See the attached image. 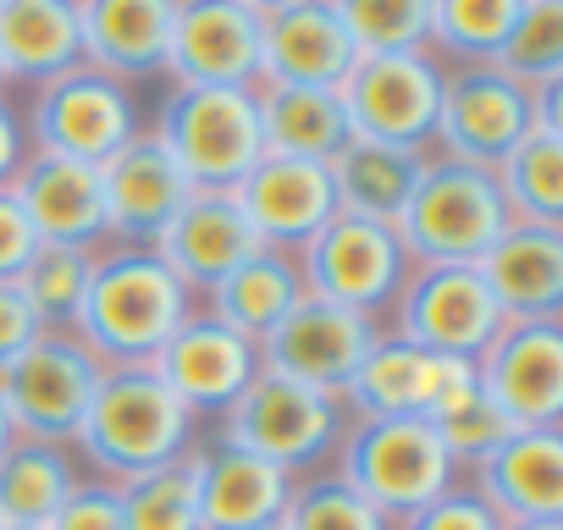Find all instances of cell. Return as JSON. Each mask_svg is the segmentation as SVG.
I'll return each instance as SVG.
<instances>
[{"instance_id": "cell-1", "label": "cell", "mask_w": 563, "mask_h": 530, "mask_svg": "<svg viewBox=\"0 0 563 530\" xmlns=\"http://www.w3.org/2000/svg\"><path fill=\"white\" fill-rule=\"evenodd\" d=\"M194 310L199 299L166 272L155 249L106 243L95 254V283L73 332L100 365H150Z\"/></svg>"}, {"instance_id": "cell-2", "label": "cell", "mask_w": 563, "mask_h": 530, "mask_svg": "<svg viewBox=\"0 0 563 530\" xmlns=\"http://www.w3.org/2000/svg\"><path fill=\"white\" fill-rule=\"evenodd\" d=\"M199 448V420L172 398V387L150 365H106L89 415L73 431V453L95 470V481H133Z\"/></svg>"}, {"instance_id": "cell-3", "label": "cell", "mask_w": 563, "mask_h": 530, "mask_svg": "<svg viewBox=\"0 0 563 530\" xmlns=\"http://www.w3.org/2000/svg\"><path fill=\"white\" fill-rule=\"evenodd\" d=\"M343 431H349L343 398L299 387V382L271 376V371H260L243 387V398L216 420V442L243 448V453H254L276 470H288L294 481L316 475L338 453Z\"/></svg>"}, {"instance_id": "cell-4", "label": "cell", "mask_w": 563, "mask_h": 530, "mask_svg": "<svg viewBox=\"0 0 563 530\" xmlns=\"http://www.w3.org/2000/svg\"><path fill=\"white\" fill-rule=\"evenodd\" d=\"M409 265H475L503 232H508V205L492 183V172L426 155V172L393 221Z\"/></svg>"}, {"instance_id": "cell-5", "label": "cell", "mask_w": 563, "mask_h": 530, "mask_svg": "<svg viewBox=\"0 0 563 530\" xmlns=\"http://www.w3.org/2000/svg\"><path fill=\"white\" fill-rule=\"evenodd\" d=\"M150 133L177 161L188 188H238L249 177V166L265 155L254 89H177V84H166Z\"/></svg>"}, {"instance_id": "cell-6", "label": "cell", "mask_w": 563, "mask_h": 530, "mask_svg": "<svg viewBox=\"0 0 563 530\" xmlns=\"http://www.w3.org/2000/svg\"><path fill=\"white\" fill-rule=\"evenodd\" d=\"M338 475L393 525L459 486V470L431 420H349Z\"/></svg>"}, {"instance_id": "cell-7", "label": "cell", "mask_w": 563, "mask_h": 530, "mask_svg": "<svg viewBox=\"0 0 563 530\" xmlns=\"http://www.w3.org/2000/svg\"><path fill=\"white\" fill-rule=\"evenodd\" d=\"M29 150L34 155H62V161H84V166H106L122 144H133L144 133L139 117V95L95 67H73L40 89H29Z\"/></svg>"}, {"instance_id": "cell-8", "label": "cell", "mask_w": 563, "mask_h": 530, "mask_svg": "<svg viewBox=\"0 0 563 530\" xmlns=\"http://www.w3.org/2000/svg\"><path fill=\"white\" fill-rule=\"evenodd\" d=\"M294 260L310 299H327L376 321H387L398 288L415 272L398 232L387 221H360V216H332Z\"/></svg>"}, {"instance_id": "cell-9", "label": "cell", "mask_w": 563, "mask_h": 530, "mask_svg": "<svg viewBox=\"0 0 563 530\" xmlns=\"http://www.w3.org/2000/svg\"><path fill=\"white\" fill-rule=\"evenodd\" d=\"M100 376H106V365L89 354V343L78 332L45 327L7 371H0V404H7L18 437L73 448V431L89 415Z\"/></svg>"}, {"instance_id": "cell-10", "label": "cell", "mask_w": 563, "mask_h": 530, "mask_svg": "<svg viewBox=\"0 0 563 530\" xmlns=\"http://www.w3.org/2000/svg\"><path fill=\"white\" fill-rule=\"evenodd\" d=\"M442 78H448V67H442L431 51L360 56L354 73L338 84L354 139L404 144V150H431L437 106H442Z\"/></svg>"}, {"instance_id": "cell-11", "label": "cell", "mask_w": 563, "mask_h": 530, "mask_svg": "<svg viewBox=\"0 0 563 530\" xmlns=\"http://www.w3.org/2000/svg\"><path fill=\"white\" fill-rule=\"evenodd\" d=\"M382 327H387L393 338L415 343V349L453 354V360H475V354L497 338L503 310H497V299L486 294V283H481L475 265H415Z\"/></svg>"}, {"instance_id": "cell-12", "label": "cell", "mask_w": 563, "mask_h": 530, "mask_svg": "<svg viewBox=\"0 0 563 530\" xmlns=\"http://www.w3.org/2000/svg\"><path fill=\"white\" fill-rule=\"evenodd\" d=\"M530 133H536V122H530V89L525 84H514L492 62H481V67H448L442 106H437V133H431V155L492 172Z\"/></svg>"}, {"instance_id": "cell-13", "label": "cell", "mask_w": 563, "mask_h": 530, "mask_svg": "<svg viewBox=\"0 0 563 530\" xmlns=\"http://www.w3.org/2000/svg\"><path fill=\"white\" fill-rule=\"evenodd\" d=\"M382 332L387 327L376 316H360V310H343V305L305 294L288 316H282V327L260 343V371L343 398L354 371L365 365V354L382 343Z\"/></svg>"}, {"instance_id": "cell-14", "label": "cell", "mask_w": 563, "mask_h": 530, "mask_svg": "<svg viewBox=\"0 0 563 530\" xmlns=\"http://www.w3.org/2000/svg\"><path fill=\"white\" fill-rule=\"evenodd\" d=\"M464 393H475V360L431 354L382 332V343L354 371L343 409L349 420H437Z\"/></svg>"}, {"instance_id": "cell-15", "label": "cell", "mask_w": 563, "mask_h": 530, "mask_svg": "<svg viewBox=\"0 0 563 530\" xmlns=\"http://www.w3.org/2000/svg\"><path fill=\"white\" fill-rule=\"evenodd\" d=\"M481 393L508 415L514 431L563 426V327L552 321H503L497 338L475 354Z\"/></svg>"}, {"instance_id": "cell-16", "label": "cell", "mask_w": 563, "mask_h": 530, "mask_svg": "<svg viewBox=\"0 0 563 530\" xmlns=\"http://www.w3.org/2000/svg\"><path fill=\"white\" fill-rule=\"evenodd\" d=\"M161 84L254 89L260 84V12H249L243 0H177Z\"/></svg>"}, {"instance_id": "cell-17", "label": "cell", "mask_w": 563, "mask_h": 530, "mask_svg": "<svg viewBox=\"0 0 563 530\" xmlns=\"http://www.w3.org/2000/svg\"><path fill=\"white\" fill-rule=\"evenodd\" d=\"M150 371L172 387V398L194 420H221L243 398V387L260 376V343H249L232 327H221L216 316L194 310L166 338V349L150 360Z\"/></svg>"}, {"instance_id": "cell-18", "label": "cell", "mask_w": 563, "mask_h": 530, "mask_svg": "<svg viewBox=\"0 0 563 530\" xmlns=\"http://www.w3.org/2000/svg\"><path fill=\"white\" fill-rule=\"evenodd\" d=\"M150 249L161 254V265H166V272H172L194 299H205L221 277H232L238 265L254 260L265 243H260L254 227L243 221L232 188H194V194L183 199V210L155 232Z\"/></svg>"}, {"instance_id": "cell-19", "label": "cell", "mask_w": 563, "mask_h": 530, "mask_svg": "<svg viewBox=\"0 0 563 530\" xmlns=\"http://www.w3.org/2000/svg\"><path fill=\"white\" fill-rule=\"evenodd\" d=\"M232 199L254 227V238L282 254H299L338 216L332 172L321 161H294V155H260L249 177L232 188Z\"/></svg>"}, {"instance_id": "cell-20", "label": "cell", "mask_w": 563, "mask_h": 530, "mask_svg": "<svg viewBox=\"0 0 563 530\" xmlns=\"http://www.w3.org/2000/svg\"><path fill=\"white\" fill-rule=\"evenodd\" d=\"M360 51L338 23L332 0H288L260 18V84L338 89L354 73Z\"/></svg>"}, {"instance_id": "cell-21", "label": "cell", "mask_w": 563, "mask_h": 530, "mask_svg": "<svg viewBox=\"0 0 563 530\" xmlns=\"http://www.w3.org/2000/svg\"><path fill=\"white\" fill-rule=\"evenodd\" d=\"M12 194H18V205L29 210L40 243L89 249V254H100V249L111 243L100 166L62 161V155H29L23 172L12 177Z\"/></svg>"}, {"instance_id": "cell-22", "label": "cell", "mask_w": 563, "mask_h": 530, "mask_svg": "<svg viewBox=\"0 0 563 530\" xmlns=\"http://www.w3.org/2000/svg\"><path fill=\"white\" fill-rule=\"evenodd\" d=\"M497 525L563 519V426L558 431H514L497 453H486L464 481Z\"/></svg>"}, {"instance_id": "cell-23", "label": "cell", "mask_w": 563, "mask_h": 530, "mask_svg": "<svg viewBox=\"0 0 563 530\" xmlns=\"http://www.w3.org/2000/svg\"><path fill=\"white\" fill-rule=\"evenodd\" d=\"M177 0H78L84 67L139 89L166 78Z\"/></svg>"}, {"instance_id": "cell-24", "label": "cell", "mask_w": 563, "mask_h": 530, "mask_svg": "<svg viewBox=\"0 0 563 530\" xmlns=\"http://www.w3.org/2000/svg\"><path fill=\"white\" fill-rule=\"evenodd\" d=\"M100 188H106V221H111V243H155V232L183 210V199L194 194L188 177L177 172V161L155 144V133L144 128L133 144H122L106 166H100Z\"/></svg>"}, {"instance_id": "cell-25", "label": "cell", "mask_w": 563, "mask_h": 530, "mask_svg": "<svg viewBox=\"0 0 563 530\" xmlns=\"http://www.w3.org/2000/svg\"><path fill=\"white\" fill-rule=\"evenodd\" d=\"M503 321H552L563 310V232L508 221V232L475 260Z\"/></svg>"}, {"instance_id": "cell-26", "label": "cell", "mask_w": 563, "mask_h": 530, "mask_svg": "<svg viewBox=\"0 0 563 530\" xmlns=\"http://www.w3.org/2000/svg\"><path fill=\"white\" fill-rule=\"evenodd\" d=\"M294 475L243 448L199 442V530H254L288 514Z\"/></svg>"}, {"instance_id": "cell-27", "label": "cell", "mask_w": 563, "mask_h": 530, "mask_svg": "<svg viewBox=\"0 0 563 530\" xmlns=\"http://www.w3.org/2000/svg\"><path fill=\"white\" fill-rule=\"evenodd\" d=\"M78 62V0H0V84L7 89H40Z\"/></svg>"}, {"instance_id": "cell-28", "label": "cell", "mask_w": 563, "mask_h": 530, "mask_svg": "<svg viewBox=\"0 0 563 530\" xmlns=\"http://www.w3.org/2000/svg\"><path fill=\"white\" fill-rule=\"evenodd\" d=\"M431 150H404V144H376V139H349L327 172H332V194H338V216H360V221H398L420 172H426Z\"/></svg>"}, {"instance_id": "cell-29", "label": "cell", "mask_w": 563, "mask_h": 530, "mask_svg": "<svg viewBox=\"0 0 563 530\" xmlns=\"http://www.w3.org/2000/svg\"><path fill=\"white\" fill-rule=\"evenodd\" d=\"M299 299H305L299 260L282 254V249H260L254 260H243L232 277H221V283L199 299V310L216 316L221 327H232L238 338L265 343Z\"/></svg>"}, {"instance_id": "cell-30", "label": "cell", "mask_w": 563, "mask_h": 530, "mask_svg": "<svg viewBox=\"0 0 563 530\" xmlns=\"http://www.w3.org/2000/svg\"><path fill=\"white\" fill-rule=\"evenodd\" d=\"M254 106H260L265 155H294V161H321V166H327V161L354 139L338 89L254 84Z\"/></svg>"}, {"instance_id": "cell-31", "label": "cell", "mask_w": 563, "mask_h": 530, "mask_svg": "<svg viewBox=\"0 0 563 530\" xmlns=\"http://www.w3.org/2000/svg\"><path fill=\"white\" fill-rule=\"evenodd\" d=\"M78 481H84V470H78V453L67 442L18 437L0 453V525L45 530L62 514V503L78 492Z\"/></svg>"}, {"instance_id": "cell-32", "label": "cell", "mask_w": 563, "mask_h": 530, "mask_svg": "<svg viewBox=\"0 0 563 530\" xmlns=\"http://www.w3.org/2000/svg\"><path fill=\"white\" fill-rule=\"evenodd\" d=\"M492 183L508 205V221L563 232V133H530L492 166Z\"/></svg>"}, {"instance_id": "cell-33", "label": "cell", "mask_w": 563, "mask_h": 530, "mask_svg": "<svg viewBox=\"0 0 563 530\" xmlns=\"http://www.w3.org/2000/svg\"><path fill=\"white\" fill-rule=\"evenodd\" d=\"M525 0H431V40L426 51L442 67H481L497 62Z\"/></svg>"}, {"instance_id": "cell-34", "label": "cell", "mask_w": 563, "mask_h": 530, "mask_svg": "<svg viewBox=\"0 0 563 530\" xmlns=\"http://www.w3.org/2000/svg\"><path fill=\"white\" fill-rule=\"evenodd\" d=\"M128 530H199V448L117 486Z\"/></svg>"}, {"instance_id": "cell-35", "label": "cell", "mask_w": 563, "mask_h": 530, "mask_svg": "<svg viewBox=\"0 0 563 530\" xmlns=\"http://www.w3.org/2000/svg\"><path fill=\"white\" fill-rule=\"evenodd\" d=\"M89 283H95V254L89 249H62V243H40L34 260L23 265V277H18L23 299L34 305V316L51 332H73L78 327Z\"/></svg>"}, {"instance_id": "cell-36", "label": "cell", "mask_w": 563, "mask_h": 530, "mask_svg": "<svg viewBox=\"0 0 563 530\" xmlns=\"http://www.w3.org/2000/svg\"><path fill=\"white\" fill-rule=\"evenodd\" d=\"M492 67L525 89L558 84L563 78V0H525Z\"/></svg>"}, {"instance_id": "cell-37", "label": "cell", "mask_w": 563, "mask_h": 530, "mask_svg": "<svg viewBox=\"0 0 563 530\" xmlns=\"http://www.w3.org/2000/svg\"><path fill=\"white\" fill-rule=\"evenodd\" d=\"M332 12L360 56L426 51L431 40V0H332Z\"/></svg>"}, {"instance_id": "cell-38", "label": "cell", "mask_w": 563, "mask_h": 530, "mask_svg": "<svg viewBox=\"0 0 563 530\" xmlns=\"http://www.w3.org/2000/svg\"><path fill=\"white\" fill-rule=\"evenodd\" d=\"M288 530H393V519L382 508H371L338 470L305 475L288 497V514H282Z\"/></svg>"}, {"instance_id": "cell-39", "label": "cell", "mask_w": 563, "mask_h": 530, "mask_svg": "<svg viewBox=\"0 0 563 530\" xmlns=\"http://www.w3.org/2000/svg\"><path fill=\"white\" fill-rule=\"evenodd\" d=\"M431 426H437V437H442V448H448V459H453V470H459V475H464V470H475L486 453H497V448L514 437L508 415L481 393V382H475V393H464L453 409H442Z\"/></svg>"}, {"instance_id": "cell-40", "label": "cell", "mask_w": 563, "mask_h": 530, "mask_svg": "<svg viewBox=\"0 0 563 530\" xmlns=\"http://www.w3.org/2000/svg\"><path fill=\"white\" fill-rule=\"evenodd\" d=\"M45 530H128L117 486H111V481L84 475V481H78V492L62 503V514H56Z\"/></svg>"}, {"instance_id": "cell-41", "label": "cell", "mask_w": 563, "mask_h": 530, "mask_svg": "<svg viewBox=\"0 0 563 530\" xmlns=\"http://www.w3.org/2000/svg\"><path fill=\"white\" fill-rule=\"evenodd\" d=\"M393 530H503L497 525V514L459 481L453 492H442L437 503H426L420 514H409V519H398Z\"/></svg>"}, {"instance_id": "cell-42", "label": "cell", "mask_w": 563, "mask_h": 530, "mask_svg": "<svg viewBox=\"0 0 563 530\" xmlns=\"http://www.w3.org/2000/svg\"><path fill=\"white\" fill-rule=\"evenodd\" d=\"M34 249H40L34 221H29V210L18 205V194L7 183V188H0V283H18L23 265L34 260Z\"/></svg>"}, {"instance_id": "cell-43", "label": "cell", "mask_w": 563, "mask_h": 530, "mask_svg": "<svg viewBox=\"0 0 563 530\" xmlns=\"http://www.w3.org/2000/svg\"><path fill=\"white\" fill-rule=\"evenodd\" d=\"M40 332H45V321L34 316V305L23 299V288L18 283H0V371H7Z\"/></svg>"}, {"instance_id": "cell-44", "label": "cell", "mask_w": 563, "mask_h": 530, "mask_svg": "<svg viewBox=\"0 0 563 530\" xmlns=\"http://www.w3.org/2000/svg\"><path fill=\"white\" fill-rule=\"evenodd\" d=\"M34 150H29V128H23V111H18V100L0 89V188H7L18 172H23V161H29Z\"/></svg>"}, {"instance_id": "cell-45", "label": "cell", "mask_w": 563, "mask_h": 530, "mask_svg": "<svg viewBox=\"0 0 563 530\" xmlns=\"http://www.w3.org/2000/svg\"><path fill=\"white\" fill-rule=\"evenodd\" d=\"M18 442V431H12V415H7V404H0V453H7Z\"/></svg>"}, {"instance_id": "cell-46", "label": "cell", "mask_w": 563, "mask_h": 530, "mask_svg": "<svg viewBox=\"0 0 563 530\" xmlns=\"http://www.w3.org/2000/svg\"><path fill=\"white\" fill-rule=\"evenodd\" d=\"M503 530H563V519H536V525H503Z\"/></svg>"}, {"instance_id": "cell-47", "label": "cell", "mask_w": 563, "mask_h": 530, "mask_svg": "<svg viewBox=\"0 0 563 530\" xmlns=\"http://www.w3.org/2000/svg\"><path fill=\"white\" fill-rule=\"evenodd\" d=\"M243 7H249V12H260V18H265V12H276V7H288V0H243Z\"/></svg>"}, {"instance_id": "cell-48", "label": "cell", "mask_w": 563, "mask_h": 530, "mask_svg": "<svg viewBox=\"0 0 563 530\" xmlns=\"http://www.w3.org/2000/svg\"><path fill=\"white\" fill-rule=\"evenodd\" d=\"M254 530H288V525H282V519H271V525H254Z\"/></svg>"}, {"instance_id": "cell-49", "label": "cell", "mask_w": 563, "mask_h": 530, "mask_svg": "<svg viewBox=\"0 0 563 530\" xmlns=\"http://www.w3.org/2000/svg\"><path fill=\"white\" fill-rule=\"evenodd\" d=\"M0 530H34V525H0Z\"/></svg>"}, {"instance_id": "cell-50", "label": "cell", "mask_w": 563, "mask_h": 530, "mask_svg": "<svg viewBox=\"0 0 563 530\" xmlns=\"http://www.w3.org/2000/svg\"><path fill=\"white\" fill-rule=\"evenodd\" d=\"M0 89H7V84H0Z\"/></svg>"}]
</instances>
